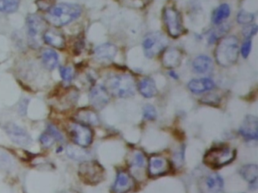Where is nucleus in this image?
<instances>
[{
    "instance_id": "nucleus-17",
    "label": "nucleus",
    "mask_w": 258,
    "mask_h": 193,
    "mask_svg": "<svg viewBox=\"0 0 258 193\" xmlns=\"http://www.w3.org/2000/svg\"><path fill=\"white\" fill-rule=\"evenodd\" d=\"M44 41L53 47L62 50L65 47V38L62 32L55 30H49L44 32Z\"/></svg>"
},
{
    "instance_id": "nucleus-23",
    "label": "nucleus",
    "mask_w": 258,
    "mask_h": 193,
    "mask_svg": "<svg viewBox=\"0 0 258 193\" xmlns=\"http://www.w3.org/2000/svg\"><path fill=\"white\" fill-rule=\"evenodd\" d=\"M230 16V8L227 4H222L213 11L212 14V22L219 25L223 23Z\"/></svg>"
},
{
    "instance_id": "nucleus-10",
    "label": "nucleus",
    "mask_w": 258,
    "mask_h": 193,
    "mask_svg": "<svg viewBox=\"0 0 258 193\" xmlns=\"http://www.w3.org/2000/svg\"><path fill=\"white\" fill-rule=\"evenodd\" d=\"M6 132L15 144L21 146H28L32 144V138L29 134L15 123H8L5 126Z\"/></svg>"
},
{
    "instance_id": "nucleus-31",
    "label": "nucleus",
    "mask_w": 258,
    "mask_h": 193,
    "mask_svg": "<svg viewBox=\"0 0 258 193\" xmlns=\"http://www.w3.org/2000/svg\"><path fill=\"white\" fill-rule=\"evenodd\" d=\"M60 74L62 80L67 82H71L74 76L73 69L70 66H61Z\"/></svg>"
},
{
    "instance_id": "nucleus-21",
    "label": "nucleus",
    "mask_w": 258,
    "mask_h": 193,
    "mask_svg": "<svg viewBox=\"0 0 258 193\" xmlns=\"http://www.w3.org/2000/svg\"><path fill=\"white\" fill-rule=\"evenodd\" d=\"M138 89L142 96L146 98H151L158 93L155 82L152 78H142L138 84Z\"/></svg>"
},
{
    "instance_id": "nucleus-1",
    "label": "nucleus",
    "mask_w": 258,
    "mask_h": 193,
    "mask_svg": "<svg viewBox=\"0 0 258 193\" xmlns=\"http://www.w3.org/2000/svg\"><path fill=\"white\" fill-rule=\"evenodd\" d=\"M239 52L238 38L229 36L219 40L215 50V58L221 66L229 68L236 63Z\"/></svg>"
},
{
    "instance_id": "nucleus-36",
    "label": "nucleus",
    "mask_w": 258,
    "mask_h": 193,
    "mask_svg": "<svg viewBox=\"0 0 258 193\" xmlns=\"http://www.w3.org/2000/svg\"><path fill=\"white\" fill-rule=\"evenodd\" d=\"M251 40H247L241 47V54L244 58H247L250 54V51H251Z\"/></svg>"
},
{
    "instance_id": "nucleus-18",
    "label": "nucleus",
    "mask_w": 258,
    "mask_h": 193,
    "mask_svg": "<svg viewBox=\"0 0 258 193\" xmlns=\"http://www.w3.org/2000/svg\"><path fill=\"white\" fill-rule=\"evenodd\" d=\"M182 54L177 48L167 50L163 54L162 62L165 68H175L180 65Z\"/></svg>"
},
{
    "instance_id": "nucleus-34",
    "label": "nucleus",
    "mask_w": 258,
    "mask_h": 193,
    "mask_svg": "<svg viewBox=\"0 0 258 193\" xmlns=\"http://www.w3.org/2000/svg\"><path fill=\"white\" fill-rule=\"evenodd\" d=\"M40 140H41L43 146L49 148L53 146V144H54L55 139L50 134L45 133L41 135V138H40Z\"/></svg>"
},
{
    "instance_id": "nucleus-22",
    "label": "nucleus",
    "mask_w": 258,
    "mask_h": 193,
    "mask_svg": "<svg viewBox=\"0 0 258 193\" xmlns=\"http://www.w3.org/2000/svg\"><path fill=\"white\" fill-rule=\"evenodd\" d=\"M75 118L78 123L90 126H97L99 124V118L94 111L88 109H82L78 111L75 116Z\"/></svg>"
},
{
    "instance_id": "nucleus-15",
    "label": "nucleus",
    "mask_w": 258,
    "mask_h": 193,
    "mask_svg": "<svg viewBox=\"0 0 258 193\" xmlns=\"http://www.w3.org/2000/svg\"><path fill=\"white\" fill-rule=\"evenodd\" d=\"M117 54V47L111 43H105L98 46L95 50V56L98 60L110 62L115 58Z\"/></svg>"
},
{
    "instance_id": "nucleus-2",
    "label": "nucleus",
    "mask_w": 258,
    "mask_h": 193,
    "mask_svg": "<svg viewBox=\"0 0 258 193\" xmlns=\"http://www.w3.org/2000/svg\"><path fill=\"white\" fill-rule=\"evenodd\" d=\"M82 8L76 4H59L47 11L46 19L56 26H65L81 16Z\"/></svg>"
},
{
    "instance_id": "nucleus-5",
    "label": "nucleus",
    "mask_w": 258,
    "mask_h": 193,
    "mask_svg": "<svg viewBox=\"0 0 258 193\" xmlns=\"http://www.w3.org/2000/svg\"><path fill=\"white\" fill-rule=\"evenodd\" d=\"M168 44V40L162 32H153L145 37L142 43L145 56L152 58L158 56Z\"/></svg>"
},
{
    "instance_id": "nucleus-6",
    "label": "nucleus",
    "mask_w": 258,
    "mask_h": 193,
    "mask_svg": "<svg viewBox=\"0 0 258 193\" xmlns=\"http://www.w3.org/2000/svg\"><path fill=\"white\" fill-rule=\"evenodd\" d=\"M103 168L95 161L84 162L79 167V176L83 182L90 185L99 184L103 180Z\"/></svg>"
},
{
    "instance_id": "nucleus-12",
    "label": "nucleus",
    "mask_w": 258,
    "mask_h": 193,
    "mask_svg": "<svg viewBox=\"0 0 258 193\" xmlns=\"http://www.w3.org/2000/svg\"><path fill=\"white\" fill-rule=\"evenodd\" d=\"M170 164L164 157L152 156L149 160V174L151 176H158L168 173Z\"/></svg>"
},
{
    "instance_id": "nucleus-33",
    "label": "nucleus",
    "mask_w": 258,
    "mask_h": 193,
    "mask_svg": "<svg viewBox=\"0 0 258 193\" xmlns=\"http://www.w3.org/2000/svg\"><path fill=\"white\" fill-rule=\"evenodd\" d=\"M143 115L148 120H154L157 116V112L152 105H146L143 109Z\"/></svg>"
},
{
    "instance_id": "nucleus-3",
    "label": "nucleus",
    "mask_w": 258,
    "mask_h": 193,
    "mask_svg": "<svg viewBox=\"0 0 258 193\" xmlns=\"http://www.w3.org/2000/svg\"><path fill=\"white\" fill-rule=\"evenodd\" d=\"M107 90L118 98L134 94L136 84L133 77L127 74L112 76L106 80Z\"/></svg>"
},
{
    "instance_id": "nucleus-20",
    "label": "nucleus",
    "mask_w": 258,
    "mask_h": 193,
    "mask_svg": "<svg viewBox=\"0 0 258 193\" xmlns=\"http://www.w3.org/2000/svg\"><path fill=\"white\" fill-rule=\"evenodd\" d=\"M194 71L198 74H206L211 72L213 68V62L207 56H199L195 58L192 63Z\"/></svg>"
},
{
    "instance_id": "nucleus-30",
    "label": "nucleus",
    "mask_w": 258,
    "mask_h": 193,
    "mask_svg": "<svg viewBox=\"0 0 258 193\" xmlns=\"http://www.w3.org/2000/svg\"><path fill=\"white\" fill-rule=\"evenodd\" d=\"M145 164V158L142 152H137L134 154L132 158L131 166L136 168H141Z\"/></svg>"
},
{
    "instance_id": "nucleus-35",
    "label": "nucleus",
    "mask_w": 258,
    "mask_h": 193,
    "mask_svg": "<svg viewBox=\"0 0 258 193\" xmlns=\"http://www.w3.org/2000/svg\"><path fill=\"white\" fill-rule=\"evenodd\" d=\"M257 32V26L256 24H249L243 30V36L247 40L254 36Z\"/></svg>"
},
{
    "instance_id": "nucleus-27",
    "label": "nucleus",
    "mask_w": 258,
    "mask_h": 193,
    "mask_svg": "<svg viewBox=\"0 0 258 193\" xmlns=\"http://www.w3.org/2000/svg\"><path fill=\"white\" fill-rule=\"evenodd\" d=\"M67 155L69 158L77 161L86 160L89 157L88 152H86L83 148L79 146H68L66 150Z\"/></svg>"
},
{
    "instance_id": "nucleus-16",
    "label": "nucleus",
    "mask_w": 258,
    "mask_h": 193,
    "mask_svg": "<svg viewBox=\"0 0 258 193\" xmlns=\"http://www.w3.org/2000/svg\"><path fill=\"white\" fill-rule=\"evenodd\" d=\"M214 87V82L208 78H195L191 80L188 84L189 90L197 94L212 90Z\"/></svg>"
},
{
    "instance_id": "nucleus-13",
    "label": "nucleus",
    "mask_w": 258,
    "mask_h": 193,
    "mask_svg": "<svg viewBox=\"0 0 258 193\" xmlns=\"http://www.w3.org/2000/svg\"><path fill=\"white\" fill-rule=\"evenodd\" d=\"M90 100L93 106L97 109H102L109 102L108 90L104 86H95L90 90Z\"/></svg>"
},
{
    "instance_id": "nucleus-8",
    "label": "nucleus",
    "mask_w": 258,
    "mask_h": 193,
    "mask_svg": "<svg viewBox=\"0 0 258 193\" xmlns=\"http://www.w3.org/2000/svg\"><path fill=\"white\" fill-rule=\"evenodd\" d=\"M68 132L72 140L81 148H87L93 141V132L85 124L71 123L68 126Z\"/></svg>"
},
{
    "instance_id": "nucleus-7",
    "label": "nucleus",
    "mask_w": 258,
    "mask_h": 193,
    "mask_svg": "<svg viewBox=\"0 0 258 193\" xmlns=\"http://www.w3.org/2000/svg\"><path fill=\"white\" fill-rule=\"evenodd\" d=\"M28 26L29 42L33 47H38L44 41L43 38L46 28L44 20L35 14L30 16L28 18Z\"/></svg>"
},
{
    "instance_id": "nucleus-4",
    "label": "nucleus",
    "mask_w": 258,
    "mask_h": 193,
    "mask_svg": "<svg viewBox=\"0 0 258 193\" xmlns=\"http://www.w3.org/2000/svg\"><path fill=\"white\" fill-rule=\"evenodd\" d=\"M235 152L234 150L223 146V148H216L209 150L204 155V164H207L211 168H219L230 163L235 160Z\"/></svg>"
},
{
    "instance_id": "nucleus-28",
    "label": "nucleus",
    "mask_w": 258,
    "mask_h": 193,
    "mask_svg": "<svg viewBox=\"0 0 258 193\" xmlns=\"http://www.w3.org/2000/svg\"><path fill=\"white\" fill-rule=\"evenodd\" d=\"M20 0H0V12H15L18 10Z\"/></svg>"
},
{
    "instance_id": "nucleus-24",
    "label": "nucleus",
    "mask_w": 258,
    "mask_h": 193,
    "mask_svg": "<svg viewBox=\"0 0 258 193\" xmlns=\"http://www.w3.org/2000/svg\"><path fill=\"white\" fill-rule=\"evenodd\" d=\"M240 174L246 181L256 186L258 168L256 164H247L243 166L240 170Z\"/></svg>"
},
{
    "instance_id": "nucleus-9",
    "label": "nucleus",
    "mask_w": 258,
    "mask_h": 193,
    "mask_svg": "<svg viewBox=\"0 0 258 193\" xmlns=\"http://www.w3.org/2000/svg\"><path fill=\"white\" fill-rule=\"evenodd\" d=\"M164 20L169 35L173 38H178L183 32L180 14L176 8L167 7L164 11Z\"/></svg>"
},
{
    "instance_id": "nucleus-11",
    "label": "nucleus",
    "mask_w": 258,
    "mask_h": 193,
    "mask_svg": "<svg viewBox=\"0 0 258 193\" xmlns=\"http://www.w3.org/2000/svg\"><path fill=\"white\" fill-rule=\"evenodd\" d=\"M258 120L253 116H247L243 121L239 132L247 140H256L258 138Z\"/></svg>"
},
{
    "instance_id": "nucleus-25",
    "label": "nucleus",
    "mask_w": 258,
    "mask_h": 193,
    "mask_svg": "<svg viewBox=\"0 0 258 193\" xmlns=\"http://www.w3.org/2000/svg\"><path fill=\"white\" fill-rule=\"evenodd\" d=\"M59 56L52 50H47L42 53V60L44 66L48 70H53L59 64Z\"/></svg>"
},
{
    "instance_id": "nucleus-29",
    "label": "nucleus",
    "mask_w": 258,
    "mask_h": 193,
    "mask_svg": "<svg viewBox=\"0 0 258 193\" xmlns=\"http://www.w3.org/2000/svg\"><path fill=\"white\" fill-rule=\"evenodd\" d=\"M253 19H254V16L251 13L247 12L245 11L239 12L237 16V22L241 24H250L253 22Z\"/></svg>"
},
{
    "instance_id": "nucleus-37",
    "label": "nucleus",
    "mask_w": 258,
    "mask_h": 193,
    "mask_svg": "<svg viewBox=\"0 0 258 193\" xmlns=\"http://www.w3.org/2000/svg\"><path fill=\"white\" fill-rule=\"evenodd\" d=\"M225 30H226V29L225 28V26H223V28H218L216 30L212 32L210 34V36H209L208 40L210 43H213L215 41H216L219 36H223L226 32Z\"/></svg>"
},
{
    "instance_id": "nucleus-32",
    "label": "nucleus",
    "mask_w": 258,
    "mask_h": 193,
    "mask_svg": "<svg viewBox=\"0 0 258 193\" xmlns=\"http://www.w3.org/2000/svg\"><path fill=\"white\" fill-rule=\"evenodd\" d=\"M47 130H48V133L52 135L56 140L59 141V142H64L65 141L63 134L61 133L60 130L56 126H53V124H49Z\"/></svg>"
},
{
    "instance_id": "nucleus-14",
    "label": "nucleus",
    "mask_w": 258,
    "mask_h": 193,
    "mask_svg": "<svg viewBox=\"0 0 258 193\" xmlns=\"http://www.w3.org/2000/svg\"><path fill=\"white\" fill-rule=\"evenodd\" d=\"M134 186V181L131 176L125 172H120L117 176L114 192L115 193H126Z\"/></svg>"
},
{
    "instance_id": "nucleus-19",
    "label": "nucleus",
    "mask_w": 258,
    "mask_h": 193,
    "mask_svg": "<svg viewBox=\"0 0 258 193\" xmlns=\"http://www.w3.org/2000/svg\"><path fill=\"white\" fill-rule=\"evenodd\" d=\"M206 191L208 193H219L223 190V181L217 174H210L204 181Z\"/></svg>"
},
{
    "instance_id": "nucleus-26",
    "label": "nucleus",
    "mask_w": 258,
    "mask_h": 193,
    "mask_svg": "<svg viewBox=\"0 0 258 193\" xmlns=\"http://www.w3.org/2000/svg\"><path fill=\"white\" fill-rule=\"evenodd\" d=\"M16 166L13 157L4 150L0 149V170L10 172L14 169Z\"/></svg>"
}]
</instances>
